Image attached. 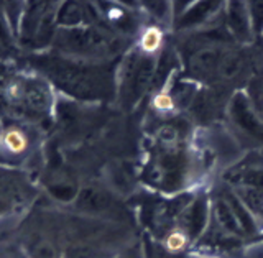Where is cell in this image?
Listing matches in <instances>:
<instances>
[{"label":"cell","instance_id":"6da1fadb","mask_svg":"<svg viewBox=\"0 0 263 258\" xmlns=\"http://www.w3.org/2000/svg\"><path fill=\"white\" fill-rule=\"evenodd\" d=\"M66 43L74 51L104 54L115 49V40L105 31L97 28H74L69 30Z\"/></svg>","mask_w":263,"mask_h":258},{"label":"cell","instance_id":"7a4b0ae2","mask_svg":"<svg viewBox=\"0 0 263 258\" xmlns=\"http://www.w3.org/2000/svg\"><path fill=\"white\" fill-rule=\"evenodd\" d=\"M224 49L219 46H204L189 58L187 69L189 74L196 81H211L214 78H217L219 64L222 56H224Z\"/></svg>","mask_w":263,"mask_h":258},{"label":"cell","instance_id":"3957f363","mask_svg":"<svg viewBox=\"0 0 263 258\" xmlns=\"http://www.w3.org/2000/svg\"><path fill=\"white\" fill-rule=\"evenodd\" d=\"M209 214H211V204L208 202V199L205 197L196 199V201L189 202L183 209V212L179 214V220H181L179 229L189 237V240H194L199 237V234L208 226Z\"/></svg>","mask_w":263,"mask_h":258},{"label":"cell","instance_id":"277c9868","mask_svg":"<svg viewBox=\"0 0 263 258\" xmlns=\"http://www.w3.org/2000/svg\"><path fill=\"white\" fill-rule=\"evenodd\" d=\"M226 28L240 43H250L255 38L245 2H229L226 5Z\"/></svg>","mask_w":263,"mask_h":258},{"label":"cell","instance_id":"5b68a950","mask_svg":"<svg viewBox=\"0 0 263 258\" xmlns=\"http://www.w3.org/2000/svg\"><path fill=\"white\" fill-rule=\"evenodd\" d=\"M230 117L238 127H242L253 137H261L263 135V120L253 112L249 101H247L245 94H237L234 96L232 102H230Z\"/></svg>","mask_w":263,"mask_h":258},{"label":"cell","instance_id":"8992f818","mask_svg":"<svg viewBox=\"0 0 263 258\" xmlns=\"http://www.w3.org/2000/svg\"><path fill=\"white\" fill-rule=\"evenodd\" d=\"M76 207L82 212H104L112 206V196L107 193L105 189L96 188V186H87L81 189L76 196Z\"/></svg>","mask_w":263,"mask_h":258},{"label":"cell","instance_id":"52a82bcc","mask_svg":"<svg viewBox=\"0 0 263 258\" xmlns=\"http://www.w3.org/2000/svg\"><path fill=\"white\" fill-rule=\"evenodd\" d=\"M12 96H16V99L23 101L25 105L35 112L45 110L49 105L48 90L38 82H27L23 86H16V89H12Z\"/></svg>","mask_w":263,"mask_h":258},{"label":"cell","instance_id":"ba28073f","mask_svg":"<svg viewBox=\"0 0 263 258\" xmlns=\"http://www.w3.org/2000/svg\"><path fill=\"white\" fill-rule=\"evenodd\" d=\"M220 8L219 2H201L196 4L189 8L187 12H184L183 15L178 19V28H193L201 25L204 22H208L209 19H212V15L216 13Z\"/></svg>","mask_w":263,"mask_h":258},{"label":"cell","instance_id":"9c48e42d","mask_svg":"<svg viewBox=\"0 0 263 258\" xmlns=\"http://www.w3.org/2000/svg\"><path fill=\"white\" fill-rule=\"evenodd\" d=\"M211 214L214 220L217 222V226L224 232H227V234H232V235L243 234L232 209H230V206L227 204L224 197H217L211 202Z\"/></svg>","mask_w":263,"mask_h":258},{"label":"cell","instance_id":"30bf717a","mask_svg":"<svg viewBox=\"0 0 263 258\" xmlns=\"http://www.w3.org/2000/svg\"><path fill=\"white\" fill-rule=\"evenodd\" d=\"M224 199L227 201V204L230 206V209H232L235 219L238 222V226H240L242 232H247V234H250V232H255L257 229V222H255V215L250 212V209L247 207L242 201L240 197H238L234 189L227 191L224 194Z\"/></svg>","mask_w":263,"mask_h":258},{"label":"cell","instance_id":"8fae6325","mask_svg":"<svg viewBox=\"0 0 263 258\" xmlns=\"http://www.w3.org/2000/svg\"><path fill=\"white\" fill-rule=\"evenodd\" d=\"M0 145H2L4 152L16 156L27 152L28 140H27V135H25L20 128L8 127L2 132V135H0Z\"/></svg>","mask_w":263,"mask_h":258},{"label":"cell","instance_id":"7c38bea8","mask_svg":"<svg viewBox=\"0 0 263 258\" xmlns=\"http://www.w3.org/2000/svg\"><path fill=\"white\" fill-rule=\"evenodd\" d=\"M232 182L235 188H249L263 191V168L260 166H250L238 171L232 178Z\"/></svg>","mask_w":263,"mask_h":258},{"label":"cell","instance_id":"4fadbf2b","mask_svg":"<svg viewBox=\"0 0 263 258\" xmlns=\"http://www.w3.org/2000/svg\"><path fill=\"white\" fill-rule=\"evenodd\" d=\"M243 68V58L240 53L237 51H226L222 56L220 64H219V71H217V78L230 81L235 76H238V72Z\"/></svg>","mask_w":263,"mask_h":258},{"label":"cell","instance_id":"5bb4252c","mask_svg":"<svg viewBox=\"0 0 263 258\" xmlns=\"http://www.w3.org/2000/svg\"><path fill=\"white\" fill-rule=\"evenodd\" d=\"M82 16H84V7L79 4H64L61 7L60 13H58V20L63 25H69V27H76L82 22Z\"/></svg>","mask_w":263,"mask_h":258},{"label":"cell","instance_id":"9a60e30c","mask_svg":"<svg viewBox=\"0 0 263 258\" xmlns=\"http://www.w3.org/2000/svg\"><path fill=\"white\" fill-rule=\"evenodd\" d=\"M161 43H163L161 31L158 28L152 27L142 35V40H140V48L150 56H155V53L161 48Z\"/></svg>","mask_w":263,"mask_h":258},{"label":"cell","instance_id":"2e32d148","mask_svg":"<svg viewBox=\"0 0 263 258\" xmlns=\"http://www.w3.org/2000/svg\"><path fill=\"white\" fill-rule=\"evenodd\" d=\"M187 242H189V237L178 227L175 230H171L168 237L164 238V247H166V250L170 253H178L181 250H184Z\"/></svg>","mask_w":263,"mask_h":258},{"label":"cell","instance_id":"e0dca14e","mask_svg":"<svg viewBox=\"0 0 263 258\" xmlns=\"http://www.w3.org/2000/svg\"><path fill=\"white\" fill-rule=\"evenodd\" d=\"M247 8H249L253 36H263V2H249Z\"/></svg>","mask_w":263,"mask_h":258},{"label":"cell","instance_id":"ac0fdd59","mask_svg":"<svg viewBox=\"0 0 263 258\" xmlns=\"http://www.w3.org/2000/svg\"><path fill=\"white\" fill-rule=\"evenodd\" d=\"M51 194L56 199H61V201H71V199H76L78 191L68 182H58V185L51 186Z\"/></svg>","mask_w":263,"mask_h":258},{"label":"cell","instance_id":"d6986e66","mask_svg":"<svg viewBox=\"0 0 263 258\" xmlns=\"http://www.w3.org/2000/svg\"><path fill=\"white\" fill-rule=\"evenodd\" d=\"M69 258H97L96 252L92 248H87V247H78L71 250Z\"/></svg>","mask_w":263,"mask_h":258},{"label":"cell","instance_id":"ffe728a7","mask_svg":"<svg viewBox=\"0 0 263 258\" xmlns=\"http://www.w3.org/2000/svg\"><path fill=\"white\" fill-rule=\"evenodd\" d=\"M35 258H54V253L51 250V247L43 244L35 248Z\"/></svg>","mask_w":263,"mask_h":258},{"label":"cell","instance_id":"44dd1931","mask_svg":"<svg viewBox=\"0 0 263 258\" xmlns=\"http://www.w3.org/2000/svg\"><path fill=\"white\" fill-rule=\"evenodd\" d=\"M10 181H12V174L4 171V170H0V189L7 188L8 185H10Z\"/></svg>","mask_w":263,"mask_h":258},{"label":"cell","instance_id":"7402d4cb","mask_svg":"<svg viewBox=\"0 0 263 258\" xmlns=\"http://www.w3.org/2000/svg\"><path fill=\"white\" fill-rule=\"evenodd\" d=\"M0 36H2L4 40L7 38V31H5V28H4V25H2V22H0Z\"/></svg>","mask_w":263,"mask_h":258},{"label":"cell","instance_id":"603a6c76","mask_svg":"<svg viewBox=\"0 0 263 258\" xmlns=\"http://www.w3.org/2000/svg\"><path fill=\"white\" fill-rule=\"evenodd\" d=\"M5 209H7V202H5V201H2V199H0V212L5 211Z\"/></svg>","mask_w":263,"mask_h":258}]
</instances>
